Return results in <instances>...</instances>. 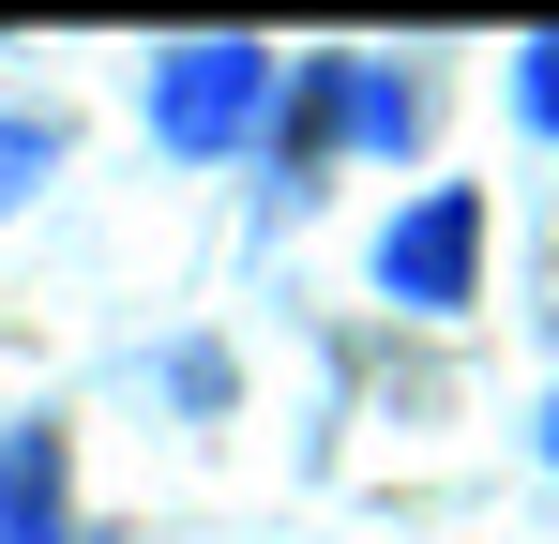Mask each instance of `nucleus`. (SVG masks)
<instances>
[{"mask_svg": "<svg viewBox=\"0 0 559 544\" xmlns=\"http://www.w3.org/2000/svg\"><path fill=\"white\" fill-rule=\"evenodd\" d=\"M258 106H273V46L197 31V46H167V61H152V152H227Z\"/></svg>", "mask_w": 559, "mask_h": 544, "instance_id": "nucleus-1", "label": "nucleus"}, {"mask_svg": "<svg viewBox=\"0 0 559 544\" xmlns=\"http://www.w3.org/2000/svg\"><path fill=\"white\" fill-rule=\"evenodd\" d=\"M468 272H484V197L468 181H439V197H408L393 227H378V287L408 303V318H454Z\"/></svg>", "mask_w": 559, "mask_h": 544, "instance_id": "nucleus-2", "label": "nucleus"}, {"mask_svg": "<svg viewBox=\"0 0 559 544\" xmlns=\"http://www.w3.org/2000/svg\"><path fill=\"white\" fill-rule=\"evenodd\" d=\"M0 544H92L61 530V424H0Z\"/></svg>", "mask_w": 559, "mask_h": 544, "instance_id": "nucleus-3", "label": "nucleus"}, {"mask_svg": "<svg viewBox=\"0 0 559 544\" xmlns=\"http://www.w3.org/2000/svg\"><path fill=\"white\" fill-rule=\"evenodd\" d=\"M46 167H61V137H46V121H0V212H31Z\"/></svg>", "mask_w": 559, "mask_h": 544, "instance_id": "nucleus-4", "label": "nucleus"}, {"mask_svg": "<svg viewBox=\"0 0 559 544\" xmlns=\"http://www.w3.org/2000/svg\"><path fill=\"white\" fill-rule=\"evenodd\" d=\"M514 121H530V137H559V31H530V46H514Z\"/></svg>", "mask_w": 559, "mask_h": 544, "instance_id": "nucleus-5", "label": "nucleus"}, {"mask_svg": "<svg viewBox=\"0 0 559 544\" xmlns=\"http://www.w3.org/2000/svg\"><path fill=\"white\" fill-rule=\"evenodd\" d=\"M545 469H559V409H545Z\"/></svg>", "mask_w": 559, "mask_h": 544, "instance_id": "nucleus-6", "label": "nucleus"}]
</instances>
